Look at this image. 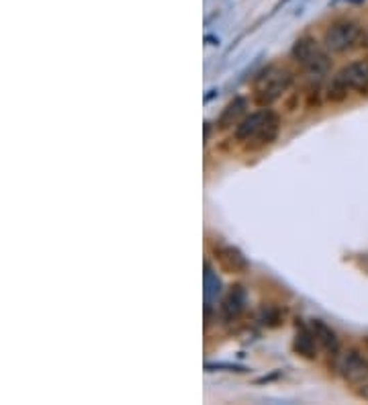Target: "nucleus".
I'll use <instances>...</instances> for the list:
<instances>
[{"label":"nucleus","instance_id":"obj_1","mask_svg":"<svg viewBox=\"0 0 368 405\" xmlns=\"http://www.w3.org/2000/svg\"><path fill=\"white\" fill-rule=\"evenodd\" d=\"M281 119L274 110L262 109L246 115L235 127V142L246 144L248 147H262L272 144L278 138Z\"/></svg>","mask_w":368,"mask_h":405},{"label":"nucleus","instance_id":"obj_2","mask_svg":"<svg viewBox=\"0 0 368 405\" xmlns=\"http://www.w3.org/2000/svg\"><path fill=\"white\" fill-rule=\"evenodd\" d=\"M368 90V60H354L342 66L331 76L328 84V99L331 103H340L354 92Z\"/></svg>","mask_w":368,"mask_h":405},{"label":"nucleus","instance_id":"obj_3","mask_svg":"<svg viewBox=\"0 0 368 405\" xmlns=\"http://www.w3.org/2000/svg\"><path fill=\"white\" fill-rule=\"evenodd\" d=\"M293 84V74L283 66H268L254 80V99L260 107L276 103Z\"/></svg>","mask_w":368,"mask_h":405},{"label":"nucleus","instance_id":"obj_4","mask_svg":"<svg viewBox=\"0 0 368 405\" xmlns=\"http://www.w3.org/2000/svg\"><path fill=\"white\" fill-rule=\"evenodd\" d=\"M330 51L326 47H321L313 37H301L296 39L291 49L293 60L305 70L307 74L315 76V78H324L326 74L330 72L331 62Z\"/></svg>","mask_w":368,"mask_h":405},{"label":"nucleus","instance_id":"obj_5","mask_svg":"<svg viewBox=\"0 0 368 405\" xmlns=\"http://www.w3.org/2000/svg\"><path fill=\"white\" fill-rule=\"evenodd\" d=\"M365 39V29L358 21L342 19L328 27L324 35V47L330 53H348L356 49Z\"/></svg>","mask_w":368,"mask_h":405},{"label":"nucleus","instance_id":"obj_6","mask_svg":"<svg viewBox=\"0 0 368 405\" xmlns=\"http://www.w3.org/2000/svg\"><path fill=\"white\" fill-rule=\"evenodd\" d=\"M335 372L346 381V383H352V385H360L368 381V358L350 348V350H344V352H337L335 354Z\"/></svg>","mask_w":368,"mask_h":405},{"label":"nucleus","instance_id":"obj_7","mask_svg":"<svg viewBox=\"0 0 368 405\" xmlns=\"http://www.w3.org/2000/svg\"><path fill=\"white\" fill-rule=\"evenodd\" d=\"M215 260L219 262V266L225 272H231V274H244L250 268V262L235 246H217Z\"/></svg>","mask_w":368,"mask_h":405},{"label":"nucleus","instance_id":"obj_8","mask_svg":"<svg viewBox=\"0 0 368 405\" xmlns=\"http://www.w3.org/2000/svg\"><path fill=\"white\" fill-rule=\"evenodd\" d=\"M248 115V101L244 97H235L225 109L221 110L219 119H217V127L221 131L225 129H231V127H237L240 121Z\"/></svg>","mask_w":368,"mask_h":405},{"label":"nucleus","instance_id":"obj_9","mask_svg":"<svg viewBox=\"0 0 368 405\" xmlns=\"http://www.w3.org/2000/svg\"><path fill=\"white\" fill-rule=\"evenodd\" d=\"M311 330L315 333L319 346H321L326 352H330L333 356L340 352V338H337L335 330L330 328L326 322H321V320H311Z\"/></svg>","mask_w":368,"mask_h":405},{"label":"nucleus","instance_id":"obj_10","mask_svg":"<svg viewBox=\"0 0 368 405\" xmlns=\"http://www.w3.org/2000/svg\"><path fill=\"white\" fill-rule=\"evenodd\" d=\"M317 338L311 330V326H301L296 328V338H294V352L301 354L303 358H315L317 356Z\"/></svg>","mask_w":368,"mask_h":405},{"label":"nucleus","instance_id":"obj_11","mask_svg":"<svg viewBox=\"0 0 368 405\" xmlns=\"http://www.w3.org/2000/svg\"><path fill=\"white\" fill-rule=\"evenodd\" d=\"M246 305H248L246 291L242 287H233L223 301V315L227 320H237L246 311Z\"/></svg>","mask_w":368,"mask_h":405},{"label":"nucleus","instance_id":"obj_12","mask_svg":"<svg viewBox=\"0 0 368 405\" xmlns=\"http://www.w3.org/2000/svg\"><path fill=\"white\" fill-rule=\"evenodd\" d=\"M205 287H207V297L219 295L221 291V281L217 279V274L213 272V268H211L209 262L205 264Z\"/></svg>","mask_w":368,"mask_h":405},{"label":"nucleus","instance_id":"obj_13","mask_svg":"<svg viewBox=\"0 0 368 405\" xmlns=\"http://www.w3.org/2000/svg\"><path fill=\"white\" fill-rule=\"evenodd\" d=\"M207 370H213V368H229V370H233V372H246V368L242 367H235V365H221V363H217V365H207Z\"/></svg>","mask_w":368,"mask_h":405},{"label":"nucleus","instance_id":"obj_14","mask_svg":"<svg viewBox=\"0 0 368 405\" xmlns=\"http://www.w3.org/2000/svg\"><path fill=\"white\" fill-rule=\"evenodd\" d=\"M356 395H358L360 399L368 402V381H365V383H360V385H358V389H356Z\"/></svg>","mask_w":368,"mask_h":405},{"label":"nucleus","instance_id":"obj_15","mask_svg":"<svg viewBox=\"0 0 368 405\" xmlns=\"http://www.w3.org/2000/svg\"><path fill=\"white\" fill-rule=\"evenodd\" d=\"M362 342H365V348L368 350V336H365V340H362Z\"/></svg>","mask_w":368,"mask_h":405}]
</instances>
